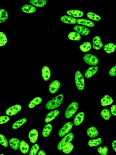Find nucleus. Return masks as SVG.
<instances>
[{"label": "nucleus", "mask_w": 116, "mask_h": 155, "mask_svg": "<svg viewBox=\"0 0 116 155\" xmlns=\"http://www.w3.org/2000/svg\"><path fill=\"white\" fill-rule=\"evenodd\" d=\"M0 47L4 46L6 44L7 42V39L6 35L3 32H1L0 36Z\"/></svg>", "instance_id": "36"}, {"label": "nucleus", "mask_w": 116, "mask_h": 155, "mask_svg": "<svg viewBox=\"0 0 116 155\" xmlns=\"http://www.w3.org/2000/svg\"><path fill=\"white\" fill-rule=\"evenodd\" d=\"M83 60L87 64L91 66H96L99 63L98 58L94 55L87 54L83 56Z\"/></svg>", "instance_id": "5"}, {"label": "nucleus", "mask_w": 116, "mask_h": 155, "mask_svg": "<svg viewBox=\"0 0 116 155\" xmlns=\"http://www.w3.org/2000/svg\"><path fill=\"white\" fill-rule=\"evenodd\" d=\"M59 114V111L57 110H54L50 112L46 116L45 121L46 123L50 122L56 118Z\"/></svg>", "instance_id": "10"}, {"label": "nucleus", "mask_w": 116, "mask_h": 155, "mask_svg": "<svg viewBox=\"0 0 116 155\" xmlns=\"http://www.w3.org/2000/svg\"><path fill=\"white\" fill-rule=\"evenodd\" d=\"M74 30L79 34L84 36L88 35L90 33L88 28L82 25H75L74 27Z\"/></svg>", "instance_id": "9"}, {"label": "nucleus", "mask_w": 116, "mask_h": 155, "mask_svg": "<svg viewBox=\"0 0 116 155\" xmlns=\"http://www.w3.org/2000/svg\"><path fill=\"white\" fill-rule=\"evenodd\" d=\"M74 148V146L71 143H69L66 144L63 148L62 151L65 154L70 153Z\"/></svg>", "instance_id": "35"}, {"label": "nucleus", "mask_w": 116, "mask_h": 155, "mask_svg": "<svg viewBox=\"0 0 116 155\" xmlns=\"http://www.w3.org/2000/svg\"><path fill=\"white\" fill-rule=\"evenodd\" d=\"M21 9L23 12L27 13H34L36 10V9L35 7L32 5L28 4H25L23 6Z\"/></svg>", "instance_id": "21"}, {"label": "nucleus", "mask_w": 116, "mask_h": 155, "mask_svg": "<svg viewBox=\"0 0 116 155\" xmlns=\"http://www.w3.org/2000/svg\"><path fill=\"white\" fill-rule=\"evenodd\" d=\"M21 106L19 105L12 106L8 108L6 112V114L9 116H13L15 115L21 111Z\"/></svg>", "instance_id": "7"}, {"label": "nucleus", "mask_w": 116, "mask_h": 155, "mask_svg": "<svg viewBox=\"0 0 116 155\" xmlns=\"http://www.w3.org/2000/svg\"><path fill=\"white\" fill-rule=\"evenodd\" d=\"M80 49L83 52H86L90 51L91 49V44L90 42H84L80 47Z\"/></svg>", "instance_id": "29"}, {"label": "nucleus", "mask_w": 116, "mask_h": 155, "mask_svg": "<svg viewBox=\"0 0 116 155\" xmlns=\"http://www.w3.org/2000/svg\"><path fill=\"white\" fill-rule=\"evenodd\" d=\"M75 81L78 89L80 91L83 90L85 87L84 80L82 74L79 71H77L75 73Z\"/></svg>", "instance_id": "3"}, {"label": "nucleus", "mask_w": 116, "mask_h": 155, "mask_svg": "<svg viewBox=\"0 0 116 155\" xmlns=\"http://www.w3.org/2000/svg\"><path fill=\"white\" fill-rule=\"evenodd\" d=\"M109 74L110 76L112 77L116 76V65L110 69Z\"/></svg>", "instance_id": "40"}, {"label": "nucleus", "mask_w": 116, "mask_h": 155, "mask_svg": "<svg viewBox=\"0 0 116 155\" xmlns=\"http://www.w3.org/2000/svg\"><path fill=\"white\" fill-rule=\"evenodd\" d=\"M116 49V45L110 43L105 45L104 47V50L108 54L115 52Z\"/></svg>", "instance_id": "26"}, {"label": "nucleus", "mask_w": 116, "mask_h": 155, "mask_svg": "<svg viewBox=\"0 0 116 155\" xmlns=\"http://www.w3.org/2000/svg\"><path fill=\"white\" fill-rule=\"evenodd\" d=\"M39 149V146L36 144L33 146L31 149L29 155H36Z\"/></svg>", "instance_id": "37"}, {"label": "nucleus", "mask_w": 116, "mask_h": 155, "mask_svg": "<svg viewBox=\"0 0 116 155\" xmlns=\"http://www.w3.org/2000/svg\"><path fill=\"white\" fill-rule=\"evenodd\" d=\"M42 98L39 97H37L34 98L31 101L28 105V107L30 108H33L36 106L41 104L42 101Z\"/></svg>", "instance_id": "27"}, {"label": "nucleus", "mask_w": 116, "mask_h": 155, "mask_svg": "<svg viewBox=\"0 0 116 155\" xmlns=\"http://www.w3.org/2000/svg\"><path fill=\"white\" fill-rule=\"evenodd\" d=\"M26 118H23L14 122L12 125V129L16 130L19 128L26 122Z\"/></svg>", "instance_id": "33"}, {"label": "nucleus", "mask_w": 116, "mask_h": 155, "mask_svg": "<svg viewBox=\"0 0 116 155\" xmlns=\"http://www.w3.org/2000/svg\"><path fill=\"white\" fill-rule=\"evenodd\" d=\"M30 3L37 7H42L47 4L46 0H30Z\"/></svg>", "instance_id": "22"}, {"label": "nucleus", "mask_w": 116, "mask_h": 155, "mask_svg": "<svg viewBox=\"0 0 116 155\" xmlns=\"http://www.w3.org/2000/svg\"><path fill=\"white\" fill-rule=\"evenodd\" d=\"M112 146L114 150L116 152V140L113 141L112 143Z\"/></svg>", "instance_id": "43"}, {"label": "nucleus", "mask_w": 116, "mask_h": 155, "mask_svg": "<svg viewBox=\"0 0 116 155\" xmlns=\"http://www.w3.org/2000/svg\"><path fill=\"white\" fill-rule=\"evenodd\" d=\"M20 149L21 152L23 154L27 153L30 149V147L28 144L24 140H22L20 146Z\"/></svg>", "instance_id": "23"}, {"label": "nucleus", "mask_w": 116, "mask_h": 155, "mask_svg": "<svg viewBox=\"0 0 116 155\" xmlns=\"http://www.w3.org/2000/svg\"></svg>", "instance_id": "46"}, {"label": "nucleus", "mask_w": 116, "mask_h": 155, "mask_svg": "<svg viewBox=\"0 0 116 155\" xmlns=\"http://www.w3.org/2000/svg\"><path fill=\"white\" fill-rule=\"evenodd\" d=\"M52 130V126L51 124H46L42 131V135L44 137H47L51 134Z\"/></svg>", "instance_id": "25"}, {"label": "nucleus", "mask_w": 116, "mask_h": 155, "mask_svg": "<svg viewBox=\"0 0 116 155\" xmlns=\"http://www.w3.org/2000/svg\"><path fill=\"white\" fill-rule=\"evenodd\" d=\"M74 135L73 134L70 133L65 135L58 144L57 148L59 151H62L64 147L67 144L70 143L73 140Z\"/></svg>", "instance_id": "4"}, {"label": "nucleus", "mask_w": 116, "mask_h": 155, "mask_svg": "<svg viewBox=\"0 0 116 155\" xmlns=\"http://www.w3.org/2000/svg\"><path fill=\"white\" fill-rule=\"evenodd\" d=\"M38 136V132L35 129L31 130L28 135V138L32 143H35L37 142Z\"/></svg>", "instance_id": "19"}, {"label": "nucleus", "mask_w": 116, "mask_h": 155, "mask_svg": "<svg viewBox=\"0 0 116 155\" xmlns=\"http://www.w3.org/2000/svg\"><path fill=\"white\" fill-rule=\"evenodd\" d=\"M77 23L88 27H92L95 25L94 23L92 21L83 19H79L77 20Z\"/></svg>", "instance_id": "20"}, {"label": "nucleus", "mask_w": 116, "mask_h": 155, "mask_svg": "<svg viewBox=\"0 0 116 155\" xmlns=\"http://www.w3.org/2000/svg\"><path fill=\"white\" fill-rule=\"evenodd\" d=\"M93 48L96 50H99L103 46V44L100 37L98 36H95L93 39Z\"/></svg>", "instance_id": "12"}, {"label": "nucleus", "mask_w": 116, "mask_h": 155, "mask_svg": "<svg viewBox=\"0 0 116 155\" xmlns=\"http://www.w3.org/2000/svg\"><path fill=\"white\" fill-rule=\"evenodd\" d=\"M84 116V114L83 112L78 113L74 119V123L75 125L78 126L83 121Z\"/></svg>", "instance_id": "16"}, {"label": "nucleus", "mask_w": 116, "mask_h": 155, "mask_svg": "<svg viewBox=\"0 0 116 155\" xmlns=\"http://www.w3.org/2000/svg\"><path fill=\"white\" fill-rule=\"evenodd\" d=\"M98 69L97 66H94L89 68L85 72V76L88 78H90L95 74Z\"/></svg>", "instance_id": "15"}, {"label": "nucleus", "mask_w": 116, "mask_h": 155, "mask_svg": "<svg viewBox=\"0 0 116 155\" xmlns=\"http://www.w3.org/2000/svg\"><path fill=\"white\" fill-rule=\"evenodd\" d=\"M110 110L112 115L114 116H116V105L112 106Z\"/></svg>", "instance_id": "42"}, {"label": "nucleus", "mask_w": 116, "mask_h": 155, "mask_svg": "<svg viewBox=\"0 0 116 155\" xmlns=\"http://www.w3.org/2000/svg\"><path fill=\"white\" fill-rule=\"evenodd\" d=\"M1 155H4V154H1Z\"/></svg>", "instance_id": "45"}, {"label": "nucleus", "mask_w": 116, "mask_h": 155, "mask_svg": "<svg viewBox=\"0 0 116 155\" xmlns=\"http://www.w3.org/2000/svg\"><path fill=\"white\" fill-rule=\"evenodd\" d=\"M0 118H1V123H0L1 124L5 123L10 120L9 118L6 116H1Z\"/></svg>", "instance_id": "41"}, {"label": "nucleus", "mask_w": 116, "mask_h": 155, "mask_svg": "<svg viewBox=\"0 0 116 155\" xmlns=\"http://www.w3.org/2000/svg\"><path fill=\"white\" fill-rule=\"evenodd\" d=\"M61 86V84L59 81L55 80L52 82L50 84L49 91L51 94L56 93L59 90Z\"/></svg>", "instance_id": "8"}, {"label": "nucleus", "mask_w": 116, "mask_h": 155, "mask_svg": "<svg viewBox=\"0 0 116 155\" xmlns=\"http://www.w3.org/2000/svg\"><path fill=\"white\" fill-rule=\"evenodd\" d=\"M0 142L4 146L7 147L8 145V141L6 137L2 135H0Z\"/></svg>", "instance_id": "38"}, {"label": "nucleus", "mask_w": 116, "mask_h": 155, "mask_svg": "<svg viewBox=\"0 0 116 155\" xmlns=\"http://www.w3.org/2000/svg\"><path fill=\"white\" fill-rule=\"evenodd\" d=\"M87 135L91 138H95L98 135L99 132L94 127L89 128L86 131Z\"/></svg>", "instance_id": "24"}, {"label": "nucleus", "mask_w": 116, "mask_h": 155, "mask_svg": "<svg viewBox=\"0 0 116 155\" xmlns=\"http://www.w3.org/2000/svg\"><path fill=\"white\" fill-rule=\"evenodd\" d=\"M64 98L62 94L53 98L49 101L46 105V108L48 110H52L59 107L61 104Z\"/></svg>", "instance_id": "1"}, {"label": "nucleus", "mask_w": 116, "mask_h": 155, "mask_svg": "<svg viewBox=\"0 0 116 155\" xmlns=\"http://www.w3.org/2000/svg\"><path fill=\"white\" fill-rule=\"evenodd\" d=\"M73 124L70 122L66 123L61 129L59 133L60 137H62L68 133L71 130Z\"/></svg>", "instance_id": "6"}, {"label": "nucleus", "mask_w": 116, "mask_h": 155, "mask_svg": "<svg viewBox=\"0 0 116 155\" xmlns=\"http://www.w3.org/2000/svg\"><path fill=\"white\" fill-rule=\"evenodd\" d=\"M101 115L103 119L106 120H107L111 117V114L109 109L105 108L101 111Z\"/></svg>", "instance_id": "30"}, {"label": "nucleus", "mask_w": 116, "mask_h": 155, "mask_svg": "<svg viewBox=\"0 0 116 155\" xmlns=\"http://www.w3.org/2000/svg\"><path fill=\"white\" fill-rule=\"evenodd\" d=\"M67 13L71 16L77 18L82 17L83 15L82 11L78 10H70L67 11Z\"/></svg>", "instance_id": "18"}, {"label": "nucleus", "mask_w": 116, "mask_h": 155, "mask_svg": "<svg viewBox=\"0 0 116 155\" xmlns=\"http://www.w3.org/2000/svg\"><path fill=\"white\" fill-rule=\"evenodd\" d=\"M8 14L4 9L0 10V23H2L6 21L8 18Z\"/></svg>", "instance_id": "32"}, {"label": "nucleus", "mask_w": 116, "mask_h": 155, "mask_svg": "<svg viewBox=\"0 0 116 155\" xmlns=\"http://www.w3.org/2000/svg\"><path fill=\"white\" fill-rule=\"evenodd\" d=\"M87 16L89 19L94 21H99L101 19L99 16L91 12H89L87 13Z\"/></svg>", "instance_id": "34"}, {"label": "nucleus", "mask_w": 116, "mask_h": 155, "mask_svg": "<svg viewBox=\"0 0 116 155\" xmlns=\"http://www.w3.org/2000/svg\"><path fill=\"white\" fill-rule=\"evenodd\" d=\"M37 155H46V154L44 151L41 150L39 152Z\"/></svg>", "instance_id": "44"}, {"label": "nucleus", "mask_w": 116, "mask_h": 155, "mask_svg": "<svg viewBox=\"0 0 116 155\" xmlns=\"http://www.w3.org/2000/svg\"><path fill=\"white\" fill-rule=\"evenodd\" d=\"M9 144L11 148L14 150L18 149L20 144V141L18 139L12 138L9 140Z\"/></svg>", "instance_id": "14"}, {"label": "nucleus", "mask_w": 116, "mask_h": 155, "mask_svg": "<svg viewBox=\"0 0 116 155\" xmlns=\"http://www.w3.org/2000/svg\"><path fill=\"white\" fill-rule=\"evenodd\" d=\"M78 108V104L76 102L71 103L68 107L65 112V115L66 118L69 119L76 112Z\"/></svg>", "instance_id": "2"}, {"label": "nucleus", "mask_w": 116, "mask_h": 155, "mask_svg": "<svg viewBox=\"0 0 116 155\" xmlns=\"http://www.w3.org/2000/svg\"><path fill=\"white\" fill-rule=\"evenodd\" d=\"M68 37L70 39L73 41H80L81 38L80 34L75 32H70L68 34Z\"/></svg>", "instance_id": "28"}, {"label": "nucleus", "mask_w": 116, "mask_h": 155, "mask_svg": "<svg viewBox=\"0 0 116 155\" xmlns=\"http://www.w3.org/2000/svg\"><path fill=\"white\" fill-rule=\"evenodd\" d=\"M42 76L44 80L47 81L49 80L51 77V72L49 67L45 66L42 68Z\"/></svg>", "instance_id": "11"}, {"label": "nucleus", "mask_w": 116, "mask_h": 155, "mask_svg": "<svg viewBox=\"0 0 116 155\" xmlns=\"http://www.w3.org/2000/svg\"><path fill=\"white\" fill-rule=\"evenodd\" d=\"M61 20L63 23L66 24H75L77 23V20L75 18L67 15L62 16Z\"/></svg>", "instance_id": "17"}, {"label": "nucleus", "mask_w": 116, "mask_h": 155, "mask_svg": "<svg viewBox=\"0 0 116 155\" xmlns=\"http://www.w3.org/2000/svg\"><path fill=\"white\" fill-rule=\"evenodd\" d=\"M98 152L101 155H107L108 152V148L106 146L100 147L97 150Z\"/></svg>", "instance_id": "39"}, {"label": "nucleus", "mask_w": 116, "mask_h": 155, "mask_svg": "<svg viewBox=\"0 0 116 155\" xmlns=\"http://www.w3.org/2000/svg\"><path fill=\"white\" fill-rule=\"evenodd\" d=\"M113 102L112 98L108 95H104L103 98H102L100 101L101 105L103 106L110 105Z\"/></svg>", "instance_id": "13"}, {"label": "nucleus", "mask_w": 116, "mask_h": 155, "mask_svg": "<svg viewBox=\"0 0 116 155\" xmlns=\"http://www.w3.org/2000/svg\"><path fill=\"white\" fill-rule=\"evenodd\" d=\"M102 143V140L100 138L96 139H93L89 140L88 145L91 147L97 146L100 145Z\"/></svg>", "instance_id": "31"}]
</instances>
